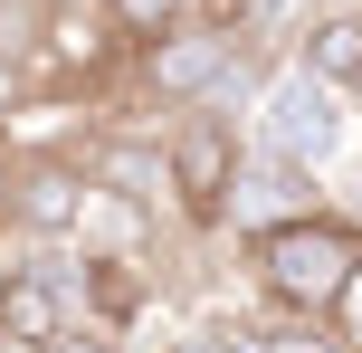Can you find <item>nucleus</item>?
<instances>
[{
	"label": "nucleus",
	"instance_id": "f257e3e1",
	"mask_svg": "<svg viewBox=\"0 0 362 353\" xmlns=\"http://www.w3.org/2000/svg\"><path fill=\"white\" fill-rule=\"evenodd\" d=\"M248 267H257L267 316L334 325V316H344V296L362 287V220H344V210L286 220V229H267V239H248Z\"/></svg>",
	"mask_w": 362,
	"mask_h": 353
},
{
	"label": "nucleus",
	"instance_id": "f03ea898",
	"mask_svg": "<svg viewBox=\"0 0 362 353\" xmlns=\"http://www.w3.org/2000/svg\"><path fill=\"white\" fill-rule=\"evenodd\" d=\"M238 163H248V134H238L219 105L163 115V182H172V220L191 229V239H219V229H229Z\"/></svg>",
	"mask_w": 362,
	"mask_h": 353
},
{
	"label": "nucleus",
	"instance_id": "7ed1b4c3",
	"mask_svg": "<svg viewBox=\"0 0 362 353\" xmlns=\"http://www.w3.org/2000/svg\"><path fill=\"white\" fill-rule=\"evenodd\" d=\"M248 144L286 153L296 172L325 182V172L344 163V144H353V96H334L325 76H305V67H276L267 96H257V134H248Z\"/></svg>",
	"mask_w": 362,
	"mask_h": 353
},
{
	"label": "nucleus",
	"instance_id": "20e7f679",
	"mask_svg": "<svg viewBox=\"0 0 362 353\" xmlns=\"http://www.w3.org/2000/svg\"><path fill=\"white\" fill-rule=\"evenodd\" d=\"M86 201H95V182L67 144H19V182H10V239L19 248H76Z\"/></svg>",
	"mask_w": 362,
	"mask_h": 353
},
{
	"label": "nucleus",
	"instance_id": "39448f33",
	"mask_svg": "<svg viewBox=\"0 0 362 353\" xmlns=\"http://www.w3.org/2000/svg\"><path fill=\"white\" fill-rule=\"evenodd\" d=\"M229 67H238V38H229V29H200V19H181L172 38H153V48H134V86H144L153 105H172V115L210 105Z\"/></svg>",
	"mask_w": 362,
	"mask_h": 353
},
{
	"label": "nucleus",
	"instance_id": "423d86ee",
	"mask_svg": "<svg viewBox=\"0 0 362 353\" xmlns=\"http://www.w3.org/2000/svg\"><path fill=\"white\" fill-rule=\"evenodd\" d=\"M315 210H325L315 172H296L286 153L248 144V163H238V191H229V229H238V248H248V239H267V229H286V220H315Z\"/></svg>",
	"mask_w": 362,
	"mask_h": 353
},
{
	"label": "nucleus",
	"instance_id": "0eeeda50",
	"mask_svg": "<svg viewBox=\"0 0 362 353\" xmlns=\"http://www.w3.org/2000/svg\"><path fill=\"white\" fill-rule=\"evenodd\" d=\"M286 67L325 76L334 96H362V10H315V29L296 38V57H286Z\"/></svg>",
	"mask_w": 362,
	"mask_h": 353
},
{
	"label": "nucleus",
	"instance_id": "6e6552de",
	"mask_svg": "<svg viewBox=\"0 0 362 353\" xmlns=\"http://www.w3.org/2000/svg\"><path fill=\"white\" fill-rule=\"evenodd\" d=\"M105 10H115V29H124V48H153V38H172L200 0H105Z\"/></svg>",
	"mask_w": 362,
	"mask_h": 353
},
{
	"label": "nucleus",
	"instance_id": "1a4fd4ad",
	"mask_svg": "<svg viewBox=\"0 0 362 353\" xmlns=\"http://www.w3.org/2000/svg\"><path fill=\"white\" fill-rule=\"evenodd\" d=\"M191 335L210 344V353H276V344H267V325H248V316H200Z\"/></svg>",
	"mask_w": 362,
	"mask_h": 353
},
{
	"label": "nucleus",
	"instance_id": "9d476101",
	"mask_svg": "<svg viewBox=\"0 0 362 353\" xmlns=\"http://www.w3.org/2000/svg\"><path fill=\"white\" fill-rule=\"evenodd\" d=\"M267 344H276V353H353L344 325H296V316H276V325H267Z\"/></svg>",
	"mask_w": 362,
	"mask_h": 353
},
{
	"label": "nucleus",
	"instance_id": "9b49d317",
	"mask_svg": "<svg viewBox=\"0 0 362 353\" xmlns=\"http://www.w3.org/2000/svg\"><path fill=\"white\" fill-rule=\"evenodd\" d=\"M29 86H38L29 48H0V134H10V115H19V105H29Z\"/></svg>",
	"mask_w": 362,
	"mask_h": 353
},
{
	"label": "nucleus",
	"instance_id": "f8f14e48",
	"mask_svg": "<svg viewBox=\"0 0 362 353\" xmlns=\"http://www.w3.org/2000/svg\"><path fill=\"white\" fill-rule=\"evenodd\" d=\"M48 353H124V335H105V325H76V335H57Z\"/></svg>",
	"mask_w": 362,
	"mask_h": 353
},
{
	"label": "nucleus",
	"instance_id": "ddd939ff",
	"mask_svg": "<svg viewBox=\"0 0 362 353\" xmlns=\"http://www.w3.org/2000/svg\"><path fill=\"white\" fill-rule=\"evenodd\" d=\"M10 182H19V144L0 134V239H10Z\"/></svg>",
	"mask_w": 362,
	"mask_h": 353
},
{
	"label": "nucleus",
	"instance_id": "4468645a",
	"mask_svg": "<svg viewBox=\"0 0 362 353\" xmlns=\"http://www.w3.org/2000/svg\"><path fill=\"white\" fill-rule=\"evenodd\" d=\"M334 325H344V335H353V353H362V287L344 296V316H334Z\"/></svg>",
	"mask_w": 362,
	"mask_h": 353
},
{
	"label": "nucleus",
	"instance_id": "2eb2a0df",
	"mask_svg": "<svg viewBox=\"0 0 362 353\" xmlns=\"http://www.w3.org/2000/svg\"><path fill=\"white\" fill-rule=\"evenodd\" d=\"M163 353H210V344H200V335H163Z\"/></svg>",
	"mask_w": 362,
	"mask_h": 353
}]
</instances>
